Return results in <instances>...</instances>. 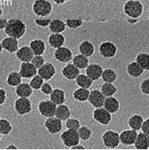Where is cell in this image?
<instances>
[{
    "instance_id": "obj_1",
    "label": "cell",
    "mask_w": 149,
    "mask_h": 150,
    "mask_svg": "<svg viewBox=\"0 0 149 150\" xmlns=\"http://www.w3.org/2000/svg\"><path fill=\"white\" fill-rule=\"evenodd\" d=\"M26 31L25 23L20 19L13 18L8 20L6 26L4 29L5 33L7 36L16 39L22 38Z\"/></svg>"
},
{
    "instance_id": "obj_2",
    "label": "cell",
    "mask_w": 149,
    "mask_h": 150,
    "mask_svg": "<svg viewBox=\"0 0 149 150\" xmlns=\"http://www.w3.org/2000/svg\"><path fill=\"white\" fill-rule=\"evenodd\" d=\"M123 11L129 18L138 19L143 13L144 6L139 0H127L123 5Z\"/></svg>"
},
{
    "instance_id": "obj_3",
    "label": "cell",
    "mask_w": 149,
    "mask_h": 150,
    "mask_svg": "<svg viewBox=\"0 0 149 150\" xmlns=\"http://www.w3.org/2000/svg\"><path fill=\"white\" fill-rule=\"evenodd\" d=\"M32 10L36 16L45 18L51 13L53 6L47 0H35L32 6Z\"/></svg>"
},
{
    "instance_id": "obj_4",
    "label": "cell",
    "mask_w": 149,
    "mask_h": 150,
    "mask_svg": "<svg viewBox=\"0 0 149 150\" xmlns=\"http://www.w3.org/2000/svg\"><path fill=\"white\" fill-rule=\"evenodd\" d=\"M101 139L103 145L108 149L116 148L120 144L119 134L112 129L105 131L102 135Z\"/></svg>"
},
{
    "instance_id": "obj_5",
    "label": "cell",
    "mask_w": 149,
    "mask_h": 150,
    "mask_svg": "<svg viewBox=\"0 0 149 150\" xmlns=\"http://www.w3.org/2000/svg\"><path fill=\"white\" fill-rule=\"evenodd\" d=\"M60 138L63 144L69 148L79 144L80 141L77 131L72 129H67L64 131L60 134Z\"/></svg>"
},
{
    "instance_id": "obj_6",
    "label": "cell",
    "mask_w": 149,
    "mask_h": 150,
    "mask_svg": "<svg viewBox=\"0 0 149 150\" xmlns=\"http://www.w3.org/2000/svg\"><path fill=\"white\" fill-rule=\"evenodd\" d=\"M15 111L19 115H25L32 111V101L29 98L18 97L13 105Z\"/></svg>"
},
{
    "instance_id": "obj_7",
    "label": "cell",
    "mask_w": 149,
    "mask_h": 150,
    "mask_svg": "<svg viewBox=\"0 0 149 150\" xmlns=\"http://www.w3.org/2000/svg\"><path fill=\"white\" fill-rule=\"evenodd\" d=\"M98 51L102 57L105 59H111L116 55L117 48L113 42L106 40L99 45Z\"/></svg>"
},
{
    "instance_id": "obj_8",
    "label": "cell",
    "mask_w": 149,
    "mask_h": 150,
    "mask_svg": "<svg viewBox=\"0 0 149 150\" xmlns=\"http://www.w3.org/2000/svg\"><path fill=\"white\" fill-rule=\"evenodd\" d=\"M56 107L57 105L50 100H41L37 105V109L40 114L45 118L54 117Z\"/></svg>"
},
{
    "instance_id": "obj_9",
    "label": "cell",
    "mask_w": 149,
    "mask_h": 150,
    "mask_svg": "<svg viewBox=\"0 0 149 150\" xmlns=\"http://www.w3.org/2000/svg\"><path fill=\"white\" fill-rule=\"evenodd\" d=\"M92 117L93 120L102 125H108L112 121V116L103 107L95 108L92 112Z\"/></svg>"
},
{
    "instance_id": "obj_10",
    "label": "cell",
    "mask_w": 149,
    "mask_h": 150,
    "mask_svg": "<svg viewBox=\"0 0 149 150\" xmlns=\"http://www.w3.org/2000/svg\"><path fill=\"white\" fill-rule=\"evenodd\" d=\"M43 125L47 132L52 135L60 133L63 128V122L54 116L46 118Z\"/></svg>"
},
{
    "instance_id": "obj_11",
    "label": "cell",
    "mask_w": 149,
    "mask_h": 150,
    "mask_svg": "<svg viewBox=\"0 0 149 150\" xmlns=\"http://www.w3.org/2000/svg\"><path fill=\"white\" fill-rule=\"evenodd\" d=\"M53 56L56 61L61 63H68L73 57L72 50L64 46L55 49Z\"/></svg>"
},
{
    "instance_id": "obj_12",
    "label": "cell",
    "mask_w": 149,
    "mask_h": 150,
    "mask_svg": "<svg viewBox=\"0 0 149 150\" xmlns=\"http://www.w3.org/2000/svg\"><path fill=\"white\" fill-rule=\"evenodd\" d=\"M56 69L54 65L49 62L45 63L37 69V74L39 75L44 81H48L51 80L56 74Z\"/></svg>"
},
{
    "instance_id": "obj_13",
    "label": "cell",
    "mask_w": 149,
    "mask_h": 150,
    "mask_svg": "<svg viewBox=\"0 0 149 150\" xmlns=\"http://www.w3.org/2000/svg\"><path fill=\"white\" fill-rule=\"evenodd\" d=\"M105 97L98 89H93L89 91L88 101L95 108L102 107Z\"/></svg>"
},
{
    "instance_id": "obj_14",
    "label": "cell",
    "mask_w": 149,
    "mask_h": 150,
    "mask_svg": "<svg viewBox=\"0 0 149 150\" xmlns=\"http://www.w3.org/2000/svg\"><path fill=\"white\" fill-rule=\"evenodd\" d=\"M37 69L31 62H22L20 65L19 73L22 78L32 79L37 74Z\"/></svg>"
},
{
    "instance_id": "obj_15",
    "label": "cell",
    "mask_w": 149,
    "mask_h": 150,
    "mask_svg": "<svg viewBox=\"0 0 149 150\" xmlns=\"http://www.w3.org/2000/svg\"><path fill=\"white\" fill-rule=\"evenodd\" d=\"M102 66L96 63H92L88 65L85 69L86 75L88 76L93 81L99 80L103 71Z\"/></svg>"
},
{
    "instance_id": "obj_16",
    "label": "cell",
    "mask_w": 149,
    "mask_h": 150,
    "mask_svg": "<svg viewBox=\"0 0 149 150\" xmlns=\"http://www.w3.org/2000/svg\"><path fill=\"white\" fill-rule=\"evenodd\" d=\"M137 132L131 129H124L119 134L120 144L124 146H130L134 144Z\"/></svg>"
},
{
    "instance_id": "obj_17",
    "label": "cell",
    "mask_w": 149,
    "mask_h": 150,
    "mask_svg": "<svg viewBox=\"0 0 149 150\" xmlns=\"http://www.w3.org/2000/svg\"><path fill=\"white\" fill-rule=\"evenodd\" d=\"M62 76L68 80L72 81L75 80L77 77L80 74V70L76 67L72 63L66 64L61 69Z\"/></svg>"
},
{
    "instance_id": "obj_18",
    "label": "cell",
    "mask_w": 149,
    "mask_h": 150,
    "mask_svg": "<svg viewBox=\"0 0 149 150\" xmlns=\"http://www.w3.org/2000/svg\"><path fill=\"white\" fill-rule=\"evenodd\" d=\"M16 57L18 60L22 62H30L34 54L30 47L24 45L19 47L15 52Z\"/></svg>"
},
{
    "instance_id": "obj_19",
    "label": "cell",
    "mask_w": 149,
    "mask_h": 150,
    "mask_svg": "<svg viewBox=\"0 0 149 150\" xmlns=\"http://www.w3.org/2000/svg\"><path fill=\"white\" fill-rule=\"evenodd\" d=\"M103 107L111 114H114L119 111L120 104L117 98L112 96L105 98Z\"/></svg>"
},
{
    "instance_id": "obj_20",
    "label": "cell",
    "mask_w": 149,
    "mask_h": 150,
    "mask_svg": "<svg viewBox=\"0 0 149 150\" xmlns=\"http://www.w3.org/2000/svg\"><path fill=\"white\" fill-rule=\"evenodd\" d=\"M1 42L2 49L10 53L16 52L19 49L18 40L13 38L6 36L4 38Z\"/></svg>"
},
{
    "instance_id": "obj_21",
    "label": "cell",
    "mask_w": 149,
    "mask_h": 150,
    "mask_svg": "<svg viewBox=\"0 0 149 150\" xmlns=\"http://www.w3.org/2000/svg\"><path fill=\"white\" fill-rule=\"evenodd\" d=\"M134 146L138 150H148L149 148V135L141 132L137 133Z\"/></svg>"
},
{
    "instance_id": "obj_22",
    "label": "cell",
    "mask_w": 149,
    "mask_h": 150,
    "mask_svg": "<svg viewBox=\"0 0 149 150\" xmlns=\"http://www.w3.org/2000/svg\"><path fill=\"white\" fill-rule=\"evenodd\" d=\"M78 49L79 54L87 57L92 56L95 53V46L93 43L88 40H82L79 44Z\"/></svg>"
},
{
    "instance_id": "obj_23",
    "label": "cell",
    "mask_w": 149,
    "mask_h": 150,
    "mask_svg": "<svg viewBox=\"0 0 149 150\" xmlns=\"http://www.w3.org/2000/svg\"><path fill=\"white\" fill-rule=\"evenodd\" d=\"M50 100H51L56 105L63 104L66 101V96L65 91L61 88H53L51 93L49 95Z\"/></svg>"
},
{
    "instance_id": "obj_24",
    "label": "cell",
    "mask_w": 149,
    "mask_h": 150,
    "mask_svg": "<svg viewBox=\"0 0 149 150\" xmlns=\"http://www.w3.org/2000/svg\"><path fill=\"white\" fill-rule=\"evenodd\" d=\"M65 41V37L62 33H51L48 38L49 46L54 49L63 46Z\"/></svg>"
},
{
    "instance_id": "obj_25",
    "label": "cell",
    "mask_w": 149,
    "mask_h": 150,
    "mask_svg": "<svg viewBox=\"0 0 149 150\" xmlns=\"http://www.w3.org/2000/svg\"><path fill=\"white\" fill-rule=\"evenodd\" d=\"M29 46L34 55H43L46 48L45 42L40 39H35L31 40Z\"/></svg>"
},
{
    "instance_id": "obj_26",
    "label": "cell",
    "mask_w": 149,
    "mask_h": 150,
    "mask_svg": "<svg viewBox=\"0 0 149 150\" xmlns=\"http://www.w3.org/2000/svg\"><path fill=\"white\" fill-rule=\"evenodd\" d=\"M71 111L67 105L63 104L57 105L54 115V117L57 118L61 121H65L68 118L71 117Z\"/></svg>"
},
{
    "instance_id": "obj_27",
    "label": "cell",
    "mask_w": 149,
    "mask_h": 150,
    "mask_svg": "<svg viewBox=\"0 0 149 150\" xmlns=\"http://www.w3.org/2000/svg\"><path fill=\"white\" fill-rule=\"evenodd\" d=\"M127 74L133 78H138L143 75L144 70L135 62L129 63L126 66Z\"/></svg>"
},
{
    "instance_id": "obj_28",
    "label": "cell",
    "mask_w": 149,
    "mask_h": 150,
    "mask_svg": "<svg viewBox=\"0 0 149 150\" xmlns=\"http://www.w3.org/2000/svg\"><path fill=\"white\" fill-rule=\"evenodd\" d=\"M33 91V90L27 83H21L15 87V94L20 98H29L32 96Z\"/></svg>"
},
{
    "instance_id": "obj_29",
    "label": "cell",
    "mask_w": 149,
    "mask_h": 150,
    "mask_svg": "<svg viewBox=\"0 0 149 150\" xmlns=\"http://www.w3.org/2000/svg\"><path fill=\"white\" fill-rule=\"evenodd\" d=\"M144 121L142 115L138 114H134L130 115L127 120V125L130 129L135 131L140 130L141 124Z\"/></svg>"
},
{
    "instance_id": "obj_30",
    "label": "cell",
    "mask_w": 149,
    "mask_h": 150,
    "mask_svg": "<svg viewBox=\"0 0 149 150\" xmlns=\"http://www.w3.org/2000/svg\"><path fill=\"white\" fill-rule=\"evenodd\" d=\"M51 33H62L66 29L65 22L59 19H51L48 26Z\"/></svg>"
},
{
    "instance_id": "obj_31",
    "label": "cell",
    "mask_w": 149,
    "mask_h": 150,
    "mask_svg": "<svg viewBox=\"0 0 149 150\" xmlns=\"http://www.w3.org/2000/svg\"><path fill=\"white\" fill-rule=\"evenodd\" d=\"M71 60L72 63L79 70L85 69L88 65L89 64L88 57L81 54H76L72 57Z\"/></svg>"
},
{
    "instance_id": "obj_32",
    "label": "cell",
    "mask_w": 149,
    "mask_h": 150,
    "mask_svg": "<svg viewBox=\"0 0 149 150\" xmlns=\"http://www.w3.org/2000/svg\"><path fill=\"white\" fill-rule=\"evenodd\" d=\"M89 91L88 89L79 87L74 91L72 97L77 101L84 103L88 101Z\"/></svg>"
},
{
    "instance_id": "obj_33",
    "label": "cell",
    "mask_w": 149,
    "mask_h": 150,
    "mask_svg": "<svg viewBox=\"0 0 149 150\" xmlns=\"http://www.w3.org/2000/svg\"><path fill=\"white\" fill-rule=\"evenodd\" d=\"M135 62L144 70H149V54L147 52H140L136 57Z\"/></svg>"
},
{
    "instance_id": "obj_34",
    "label": "cell",
    "mask_w": 149,
    "mask_h": 150,
    "mask_svg": "<svg viewBox=\"0 0 149 150\" xmlns=\"http://www.w3.org/2000/svg\"><path fill=\"white\" fill-rule=\"evenodd\" d=\"M101 78L104 83H113L117 79V74L115 70L107 68L103 70Z\"/></svg>"
},
{
    "instance_id": "obj_35",
    "label": "cell",
    "mask_w": 149,
    "mask_h": 150,
    "mask_svg": "<svg viewBox=\"0 0 149 150\" xmlns=\"http://www.w3.org/2000/svg\"><path fill=\"white\" fill-rule=\"evenodd\" d=\"M75 80L77 85L79 87L86 89H89L93 83V81L86 74L81 73L77 77Z\"/></svg>"
},
{
    "instance_id": "obj_36",
    "label": "cell",
    "mask_w": 149,
    "mask_h": 150,
    "mask_svg": "<svg viewBox=\"0 0 149 150\" xmlns=\"http://www.w3.org/2000/svg\"><path fill=\"white\" fill-rule=\"evenodd\" d=\"M22 78L19 72L11 71L10 72L6 80V82L8 86L12 87H16L22 83Z\"/></svg>"
},
{
    "instance_id": "obj_37",
    "label": "cell",
    "mask_w": 149,
    "mask_h": 150,
    "mask_svg": "<svg viewBox=\"0 0 149 150\" xmlns=\"http://www.w3.org/2000/svg\"><path fill=\"white\" fill-rule=\"evenodd\" d=\"M101 92L105 97L113 96L117 91V87L113 83H103L101 86Z\"/></svg>"
},
{
    "instance_id": "obj_38",
    "label": "cell",
    "mask_w": 149,
    "mask_h": 150,
    "mask_svg": "<svg viewBox=\"0 0 149 150\" xmlns=\"http://www.w3.org/2000/svg\"><path fill=\"white\" fill-rule=\"evenodd\" d=\"M77 132L80 140L87 141L89 140L93 134L92 129L86 125H81L77 130Z\"/></svg>"
},
{
    "instance_id": "obj_39",
    "label": "cell",
    "mask_w": 149,
    "mask_h": 150,
    "mask_svg": "<svg viewBox=\"0 0 149 150\" xmlns=\"http://www.w3.org/2000/svg\"><path fill=\"white\" fill-rule=\"evenodd\" d=\"M13 127L9 120L0 118V134L1 135H8L12 131Z\"/></svg>"
},
{
    "instance_id": "obj_40",
    "label": "cell",
    "mask_w": 149,
    "mask_h": 150,
    "mask_svg": "<svg viewBox=\"0 0 149 150\" xmlns=\"http://www.w3.org/2000/svg\"><path fill=\"white\" fill-rule=\"evenodd\" d=\"M66 27L71 29H77L81 27L84 24V21L81 19L68 18L65 21Z\"/></svg>"
},
{
    "instance_id": "obj_41",
    "label": "cell",
    "mask_w": 149,
    "mask_h": 150,
    "mask_svg": "<svg viewBox=\"0 0 149 150\" xmlns=\"http://www.w3.org/2000/svg\"><path fill=\"white\" fill-rule=\"evenodd\" d=\"M44 82V80L37 74L30 79V81L29 84L33 90H38L40 89V87Z\"/></svg>"
},
{
    "instance_id": "obj_42",
    "label": "cell",
    "mask_w": 149,
    "mask_h": 150,
    "mask_svg": "<svg viewBox=\"0 0 149 150\" xmlns=\"http://www.w3.org/2000/svg\"><path fill=\"white\" fill-rule=\"evenodd\" d=\"M65 125L67 129L77 131L81 126V122L77 118L70 117L65 121Z\"/></svg>"
},
{
    "instance_id": "obj_43",
    "label": "cell",
    "mask_w": 149,
    "mask_h": 150,
    "mask_svg": "<svg viewBox=\"0 0 149 150\" xmlns=\"http://www.w3.org/2000/svg\"><path fill=\"white\" fill-rule=\"evenodd\" d=\"M30 62L37 69H38L41 67L46 62L43 55H34Z\"/></svg>"
},
{
    "instance_id": "obj_44",
    "label": "cell",
    "mask_w": 149,
    "mask_h": 150,
    "mask_svg": "<svg viewBox=\"0 0 149 150\" xmlns=\"http://www.w3.org/2000/svg\"><path fill=\"white\" fill-rule=\"evenodd\" d=\"M51 20V19L50 18H36L34 21L36 25L41 28H47Z\"/></svg>"
},
{
    "instance_id": "obj_45",
    "label": "cell",
    "mask_w": 149,
    "mask_h": 150,
    "mask_svg": "<svg viewBox=\"0 0 149 150\" xmlns=\"http://www.w3.org/2000/svg\"><path fill=\"white\" fill-rule=\"evenodd\" d=\"M140 89L143 94L147 96L149 94V78H146L141 82Z\"/></svg>"
},
{
    "instance_id": "obj_46",
    "label": "cell",
    "mask_w": 149,
    "mask_h": 150,
    "mask_svg": "<svg viewBox=\"0 0 149 150\" xmlns=\"http://www.w3.org/2000/svg\"><path fill=\"white\" fill-rule=\"evenodd\" d=\"M40 91L41 92L44 94V95H46V96H49L53 90V88L52 87V86L48 82H44L41 86V87H40Z\"/></svg>"
},
{
    "instance_id": "obj_47",
    "label": "cell",
    "mask_w": 149,
    "mask_h": 150,
    "mask_svg": "<svg viewBox=\"0 0 149 150\" xmlns=\"http://www.w3.org/2000/svg\"><path fill=\"white\" fill-rule=\"evenodd\" d=\"M140 130L141 131V132L147 135H149V118H148L144 120L141 124Z\"/></svg>"
},
{
    "instance_id": "obj_48",
    "label": "cell",
    "mask_w": 149,
    "mask_h": 150,
    "mask_svg": "<svg viewBox=\"0 0 149 150\" xmlns=\"http://www.w3.org/2000/svg\"><path fill=\"white\" fill-rule=\"evenodd\" d=\"M6 100V91L0 87V105L4 104Z\"/></svg>"
},
{
    "instance_id": "obj_49",
    "label": "cell",
    "mask_w": 149,
    "mask_h": 150,
    "mask_svg": "<svg viewBox=\"0 0 149 150\" xmlns=\"http://www.w3.org/2000/svg\"><path fill=\"white\" fill-rule=\"evenodd\" d=\"M8 19L4 18H0V30H4L6 24Z\"/></svg>"
},
{
    "instance_id": "obj_50",
    "label": "cell",
    "mask_w": 149,
    "mask_h": 150,
    "mask_svg": "<svg viewBox=\"0 0 149 150\" xmlns=\"http://www.w3.org/2000/svg\"><path fill=\"white\" fill-rule=\"evenodd\" d=\"M85 148V147L83 145L78 144H77L76 145L73 146L70 149H75V150H81V149H84Z\"/></svg>"
},
{
    "instance_id": "obj_51",
    "label": "cell",
    "mask_w": 149,
    "mask_h": 150,
    "mask_svg": "<svg viewBox=\"0 0 149 150\" xmlns=\"http://www.w3.org/2000/svg\"><path fill=\"white\" fill-rule=\"evenodd\" d=\"M56 4L58 5H63L65 3H66L67 2H68L69 0H52Z\"/></svg>"
},
{
    "instance_id": "obj_52",
    "label": "cell",
    "mask_w": 149,
    "mask_h": 150,
    "mask_svg": "<svg viewBox=\"0 0 149 150\" xmlns=\"http://www.w3.org/2000/svg\"><path fill=\"white\" fill-rule=\"evenodd\" d=\"M5 149H18V147H17L15 144H9V145L5 148Z\"/></svg>"
},
{
    "instance_id": "obj_53",
    "label": "cell",
    "mask_w": 149,
    "mask_h": 150,
    "mask_svg": "<svg viewBox=\"0 0 149 150\" xmlns=\"http://www.w3.org/2000/svg\"><path fill=\"white\" fill-rule=\"evenodd\" d=\"M2 50H3V49H2V45H1V42H0V53L2 52Z\"/></svg>"
},
{
    "instance_id": "obj_54",
    "label": "cell",
    "mask_w": 149,
    "mask_h": 150,
    "mask_svg": "<svg viewBox=\"0 0 149 150\" xmlns=\"http://www.w3.org/2000/svg\"><path fill=\"white\" fill-rule=\"evenodd\" d=\"M2 15V9H1V8H0V16H1Z\"/></svg>"
},
{
    "instance_id": "obj_55",
    "label": "cell",
    "mask_w": 149,
    "mask_h": 150,
    "mask_svg": "<svg viewBox=\"0 0 149 150\" xmlns=\"http://www.w3.org/2000/svg\"><path fill=\"white\" fill-rule=\"evenodd\" d=\"M1 138H2V135H1V134H0V141H1Z\"/></svg>"
}]
</instances>
